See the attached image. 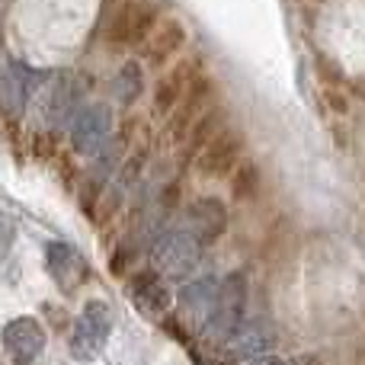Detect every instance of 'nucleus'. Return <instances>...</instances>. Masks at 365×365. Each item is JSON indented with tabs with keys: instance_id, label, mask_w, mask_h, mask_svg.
I'll list each match as a JSON object with an SVG mask.
<instances>
[{
	"instance_id": "nucleus-1",
	"label": "nucleus",
	"mask_w": 365,
	"mask_h": 365,
	"mask_svg": "<svg viewBox=\"0 0 365 365\" xmlns=\"http://www.w3.org/2000/svg\"><path fill=\"white\" fill-rule=\"evenodd\" d=\"M113 336V308L103 298H93L81 308L71 327V356L81 362H93L106 349Z\"/></svg>"
},
{
	"instance_id": "nucleus-2",
	"label": "nucleus",
	"mask_w": 365,
	"mask_h": 365,
	"mask_svg": "<svg viewBox=\"0 0 365 365\" xmlns=\"http://www.w3.org/2000/svg\"><path fill=\"white\" fill-rule=\"evenodd\" d=\"M202 253V240L189 227H173L154 244V269L164 279H186L192 276Z\"/></svg>"
},
{
	"instance_id": "nucleus-3",
	"label": "nucleus",
	"mask_w": 365,
	"mask_h": 365,
	"mask_svg": "<svg viewBox=\"0 0 365 365\" xmlns=\"http://www.w3.org/2000/svg\"><path fill=\"white\" fill-rule=\"evenodd\" d=\"M158 6L154 0H122L109 19V42L113 45H141L154 32Z\"/></svg>"
},
{
	"instance_id": "nucleus-4",
	"label": "nucleus",
	"mask_w": 365,
	"mask_h": 365,
	"mask_svg": "<svg viewBox=\"0 0 365 365\" xmlns=\"http://www.w3.org/2000/svg\"><path fill=\"white\" fill-rule=\"evenodd\" d=\"M45 266H48V276L64 295L77 292L90 276V266L83 259V253L74 244H64V240H51L45 244Z\"/></svg>"
},
{
	"instance_id": "nucleus-5",
	"label": "nucleus",
	"mask_w": 365,
	"mask_h": 365,
	"mask_svg": "<svg viewBox=\"0 0 365 365\" xmlns=\"http://www.w3.org/2000/svg\"><path fill=\"white\" fill-rule=\"evenodd\" d=\"M0 343H4L6 356H10L16 365H32L45 353L48 336H45V327L36 321V317L23 314V317H13V321L6 324L4 334H0Z\"/></svg>"
},
{
	"instance_id": "nucleus-6",
	"label": "nucleus",
	"mask_w": 365,
	"mask_h": 365,
	"mask_svg": "<svg viewBox=\"0 0 365 365\" xmlns=\"http://www.w3.org/2000/svg\"><path fill=\"white\" fill-rule=\"evenodd\" d=\"M244 298L247 285L240 272H231L225 282L218 285V302H215V314L208 321V334L215 340H227L234 330L240 327V314H244Z\"/></svg>"
},
{
	"instance_id": "nucleus-7",
	"label": "nucleus",
	"mask_w": 365,
	"mask_h": 365,
	"mask_svg": "<svg viewBox=\"0 0 365 365\" xmlns=\"http://www.w3.org/2000/svg\"><path fill=\"white\" fill-rule=\"evenodd\" d=\"M109 128H113V113H109V106H103V103L83 106L81 113H74V119H71V145L81 154H96L106 145Z\"/></svg>"
},
{
	"instance_id": "nucleus-8",
	"label": "nucleus",
	"mask_w": 365,
	"mask_h": 365,
	"mask_svg": "<svg viewBox=\"0 0 365 365\" xmlns=\"http://www.w3.org/2000/svg\"><path fill=\"white\" fill-rule=\"evenodd\" d=\"M218 285L221 282H215V279H199V282H189L180 292V317L186 321V327H208V321L215 314V302H218Z\"/></svg>"
},
{
	"instance_id": "nucleus-9",
	"label": "nucleus",
	"mask_w": 365,
	"mask_h": 365,
	"mask_svg": "<svg viewBox=\"0 0 365 365\" xmlns=\"http://www.w3.org/2000/svg\"><path fill=\"white\" fill-rule=\"evenodd\" d=\"M182 42H186V29H182L180 19H164V23L158 26V32L148 36L145 55L154 68H164V64L182 48Z\"/></svg>"
},
{
	"instance_id": "nucleus-10",
	"label": "nucleus",
	"mask_w": 365,
	"mask_h": 365,
	"mask_svg": "<svg viewBox=\"0 0 365 365\" xmlns=\"http://www.w3.org/2000/svg\"><path fill=\"white\" fill-rule=\"evenodd\" d=\"M272 346V334L259 324H250V327H237L231 336H227V359L234 362H250L257 356H266Z\"/></svg>"
},
{
	"instance_id": "nucleus-11",
	"label": "nucleus",
	"mask_w": 365,
	"mask_h": 365,
	"mask_svg": "<svg viewBox=\"0 0 365 365\" xmlns=\"http://www.w3.org/2000/svg\"><path fill=\"white\" fill-rule=\"evenodd\" d=\"M189 231L195 234V237L205 244V240H212L215 234L225 227V208H221V202L215 199H199L192 208H189Z\"/></svg>"
},
{
	"instance_id": "nucleus-12",
	"label": "nucleus",
	"mask_w": 365,
	"mask_h": 365,
	"mask_svg": "<svg viewBox=\"0 0 365 365\" xmlns=\"http://www.w3.org/2000/svg\"><path fill=\"white\" fill-rule=\"evenodd\" d=\"M26 96H29V90H26L19 71L10 64V71L0 74V106H4V113L6 115H19L23 113V106H26Z\"/></svg>"
},
{
	"instance_id": "nucleus-13",
	"label": "nucleus",
	"mask_w": 365,
	"mask_h": 365,
	"mask_svg": "<svg viewBox=\"0 0 365 365\" xmlns=\"http://www.w3.org/2000/svg\"><path fill=\"white\" fill-rule=\"evenodd\" d=\"M135 304H138L145 314H160V311H167V304H170V295H167L164 282H160L158 276H148L135 285Z\"/></svg>"
},
{
	"instance_id": "nucleus-14",
	"label": "nucleus",
	"mask_w": 365,
	"mask_h": 365,
	"mask_svg": "<svg viewBox=\"0 0 365 365\" xmlns=\"http://www.w3.org/2000/svg\"><path fill=\"white\" fill-rule=\"evenodd\" d=\"M141 87H145V74H141L138 61H125L115 74V96H119L122 106H132L141 96Z\"/></svg>"
},
{
	"instance_id": "nucleus-15",
	"label": "nucleus",
	"mask_w": 365,
	"mask_h": 365,
	"mask_svg": "<svg viewBox=\"0 0 365 365\" xmlns=\"http://www.w3.org/2000/svg\"><path fill=\"white\" fill-rule=\"evenodd\" d=\"M237 154V138L234 135H225V138H218L215 141V148L205 154V160H202V167H205L208 173H215V170H225L227 164H231V158Z\"/></svg>"
},
{
	"instance_id": "nucleus-16",
	"label": "nucleus",
	"mask_w": 365,
	"mask_h": 365,
	"mask_svg": "<svg viewBox=\"0 0 365 365\" xmlns=\"http://www.w3.org/2000/svg\"><path fill=\"white\" fill-rule=\"evenodd\" d=\"M218 119H221V109H212V113H208L205 119H202L199 125H195V132H192V141H195V145H202V141H205L208 135L215 132V125H218Z\"/></svg>"
},
{
	"instance_id": "nucleus-17",
	"label": "nucleus",
	"mask_w": 365,
	"mask_h": 365,
	"mask_svg": "<svg viewBox=\"0 0 365 365\" xmlns=\"http://www.w3.org/2000/svg\"><path fill=\"white\" fill-rule=\"evenodd\" d=\"M247 365H289V362L279 359V356H272V353H266V356H257V359H250Z\"/></svg>"
}]
</instances>
